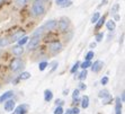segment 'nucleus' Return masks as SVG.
Here are the masks:
<instances>
[{"instance_id":"nucleus-1","label":"nucleus","mask_w":125,"mask_h":114,"mask_svg":"<svg viewBox=\"0 0 125 114\" xmlns=\"http://www.w3.org/2000/svg\"><path fill=\"white\" fill-rule=\"evenodd\" d=\"M32 12H33V16H35V17L42 16V15H44V12H45V7H44V5L42 2L35 1V3L32 7Z\"/></svg>"},{"instance_id":"nucleus-2","label":"nucleus","mask_w":125,"mask_h":114,"mask_svg":"<svg viewBox=\"0 0 125 114\" xmlns=\"http://www.w3.org/2000/svg\"><path fill=\"white\" fill-rule=\"evenodd\" d=\"M40 42H41V37L40 36H33L31 38V41L28 42V50H34L35 47H37Z\"/></svg>"},{"instance_id":"nucleus-3","label":"nucleus","mask_w":125,"mask_h":114,"mask_svg":"<svg viewBox=\"0 0 125 114\" xmlns=\"http://www.w3.org/2000/svg\"><path fill=\"white\" fill-rule=\"evenodd\" d=\"M59 28H60V31L61 32H67V29L69 28L70 26V22L68 18H62L61 21L59 22Z\"/></svg>"},{"instance_id":"nucleus-4","label":"nucleus","mask_w":125,"mask_h":114,"mask_svg":"<svg viewBox=\"0 0 125 114\" xmlns=\"http://www.w3.org/2000/svg\"><path fill=\"white\" fill-rule=\"evenodd\" d=\"M21 68H23V62H21L19 59H15V60H12L11 63H10V70L18 71Z\"/></svg>"},{"instance_id":"nucleus-5","label":"nucleus","mask_w":125,"mask_h":114,"mask_svg":"<svg viewBox=\"0 0 125 114\" xmlns=\"http://www.w3.org/2000/svg\"><path fill=\"white\" fill-rule=\"evenodd\" d=\"M61 49H62L61 42L54 41V42H52V43L50 44V50L52 51V52H59V51H61Z\"/></svg>"},{"instance_id":"nucleus-6","label":"nucleus","mask_w":125,"mask_h":114,"mask_svg":"<svg viewBox=\"0 0 125 114\" xmlns=\"http://www.w3.org/2000/svg\"><path fill=\"white\" fill-rule=\"evenodd\" d=\"M44 29H47V31H52V29L56 28L58 27V22L56 21H49L43 25Z\"/></svg>"},{"instance_id":"nucleus-7","label":"nucleus","mask_w":125,"mask_h":114,"mask_svg":"<svg viewBox=\"0 0 125 114\" xmlns=\"http://www.w3.org/2000/svg\"><path fill=\"white\" fill-rule=\"evenodd\" d=\"M103 66H104V63H103V61H100V60H97V61L94 62V64H91V70H93V72H98V71H100V69L103 68Z\"/></svg>"},{"instance_id":"nucleus-8","label":"nucleus","mask_w":125,"mask_h":114,"mask_svg":"<svg viewBox=\"0 0 125 114\" xmlns=\"http://www.w3.org/2000/svg\"><path fill=\"white\" fill-rule=\"evenodd\" d=\"M12 96H14V91H6L3 95H1V96H0V103H3V102H6V101L10 100Z\"/></svg>"},{"instance_id":"nucleus-9","label":"nucleus","mask_w":125,"mask_h":114,"mask_svg":"<svg viewBox=\"0 0 125 114\" xmlns=\"http://www.w3.org/2000/svg\"><path fill=\"white\" fill-rule=\"evenodd\" d=\"M14 108H15V102L14 101L12 100L6 101V103H5V110H6L7 112H11Z\"/></svg>"},{"instance_id":"nucleus-10","label":"nucleus","mask_w":125,"mask_h":114,"mask_svg":"<svg viewBox=\"0 0 125 114\" xmlns=\"http://www.w3.org/2000/svg\"><path fill=\"white\" fill-rule=\"evenodd\" d=\"M12 53L15 56H21L24 53V47L21 45H16V46L12 47Z\"/></svg>"},{"instance_id":"nucleus-11","label":"nucleus","mask_w":125,"mask_h":114,"mask_svg":"<svg viewBox=\"0 0 125 114\" xmlns=\"http://www.w3.org/2000/svg\"><path fill=\"white\" fill-rule=\"evenodd\" d=\"M23 36H25V32H24V31H18V32H16L15 34H12L11 40L12 41H18V40L21 38Z\"/></svg>"},{"instance_id":"nucleus-12","label":"nucleus","mask_w":125,"mask_h":114,"mask_svg":"<svg viewBox=\"0 0 125 114\" xmlns=\"http://www.w3.org/2000/svg\"><path fill=\"white\" fill-rule=\"evenodd\" d=\"M115 114H122V103L119 97L116 98V105H115Z\"/></svg>"},{"instance_id":"nucleus-13","label":"nucleus","mask_w":125,"mask_h":114,"mask_svg":"<svg viewBox=\"0 0 125 114\" xmlns=\"http://www.w3.org/2000/svg\"><path fill=\"white\" fill-rule=\"evenodd\" d=\"M106 27H107L108 31H114V29L116 28V24H115V22L113 21V19H111V21L106 22Z\"/></svg>"},{"instance_id":"nucleus-14","label":"nucleus","mask_w":125,"mask_h":114,"mask_svg":"<svg viewBox=\"0 0 125 114\" xmlns=\"http://www.w3.org/2000/svg\"><path fill=\"white\" fill-rule=\"evenodd\" d=\"M26 110H27V106L26 105H19L16 111H15V114H25L26 113Z\"/></svg>"},{"instance_id":"nucleus-15","label":"nucleus","mask_w":125,"mask_h":114,"mask_svg":"<svg viewBox=\"0 0 125 114\" xmlns=\"http://www.w3.org/2000/svg\"><path fill=\"white\" fill-rule=\"evenodd\" d=\"M53 98V94L51 91H49V89H46V91H44V100L46 101V102H50V101H52Z\"/></svg>"},{"instance_id":"nucleus-16","label":"nucleus","mask_w":125,"mask_h":114,"mask_svg":"<svg viewBox=\"0 0 125 114\" xmlns=\"http://www.w3.org/2000/svg\"><path fill=\"white\" fill-rule=\"evenodd\" d=\"M104 24H105V17L103 16V17H100L98 21L96 22V31H98L99 28H102Z\"/></svg>"},{"instance_id":"nucleus-17","label":"nucleus","mask_w":125,"mask_h":114,"mask_svg":"<svg viewBox=\"0 0 125 114\" xmlns=\"http://www.w3.org/2000/svg\"><path fill=\"white\" fill-rule=\"evenodd\" d=\"M88 105H89V97L88 96H83L81 100V106L82 108H87Z\"/></svg>"},{"instance_id":"nucleus-18","label":"nucleus","mask_w":125,"mask_h":114,"mask_svg":"<svg viewBox=\"0 0 125 114\" xmlns=\"http://www.w3.org/2000/svg\"><path fill=\"white\" fill-rule=\"evenodd\" d=\"M108 95H109V91H108L107 89H103V91H100L98 94V96L100 97V98H105V97H107Z\"/></svg>"},{"instance_id":"nucleus-19","label":"nucleus","mask_w":125,"mask_h":114,"mask_svg":"<svg viewBox=\"0 0 125 114\" xmlns=\"http://www.w3.org/2000/svg\"><path fill=\"white\" fill-rule=\"evenodd\" d=\"M27 42H28V37H27V36H23L21 38H19V40H18V45L23 46L24 44H26Z\"/></svg>"},{"instance_id":"nucleus-20","label":"nucleus","mask_w":125,"mask_h":114,"mask_svg":"<svg viewBox=\"0 0 125 114\" xmlns=\"http://www.w3.org/2000/svg\"><path fill=\"white\" fill-rule=\"evenodd\" d=\"M118 9H119V5L118 3H115V5L112 7V9H111V14L112 15H116L117 12H118Z\"/></svg>"},{"instance_id":"nucleus-21","label":"nucleus","mask_w":125,"mask_h":114,"mask_svg":"<svg viewBox=\"0 0 125 114\" xmlns=\"http://www.w3.org/2000/svg\"><path fill=\"white\" fill-rule=\"evenodd\" d=\"M72 98H73V103H78L79 102V89H76V91H73Z\"/></svg>"},{"instance_id":"nucleus-22","label":"nucleus","mask_w":125,"mask_h":114,"mask_svg":"<svg viewBox=\"0 0 125 114\" xmlns=\"http://www.w3.org/2000/svg\"><path fill=\"white\" fill-rule=\"evenodd\" d=\"M99 18H100V14H99V12H95V14L93 15V17H91V23L96 24V22L98 21Z\"/></svg>"},{"instance_id":"nucleus-23","label":"nucleus","mask_w":125,"mask_h":114,"mask_svg":"<svg viewBox=\"0 0 125 114\" xmlns=\"http://www.w3.org/2000/svg\"><path fill=\"white\" fill-rule=\"evenodd\" d=\"M43 31H44V27L41 26L40 28H37L34 33H33V36H40L41 34H43Z\"/></svg>"},{"instance_id":"nucleus-24","label":"nucleus","mask_w":125,"mask_h":114,"mask_svg":"<svg viewBox=\"0 0 125 114\" xmlns=\"http://www.w3.org/2000/svg\"><path fill=\"white\" fill-rule=\"evenodd\" d=\"M91 66V62L90 61H87V60H86V61L84 62H82L81 64H80V68H82V69H87V68H89Z\"/></svg>"},{"instance_id":"nucleus-25","label":"nucleus","mask_w":125,"mask_h":114,"mask_svg":"<svg viewBox=\"0 0 125 114\" xmlns=\"http://www.w3.org/2000/svg\"><path fill=\"white\" fill-rule=\"evenodd\" d=\"M31 78V73L27 72V71H24V72H21V79H23V80H26V79Z\"/></svg>"},{"instance_id":"nucleus-26","label":"nucleus","mask_w":125,"mask_h":114,"mask_svg":"<svg viewBox=\"0 0 125 114\" xmlns=\"http://www.w3.org/2000/svg\"><path fill=\"white\" fill-rule=\"evenodd\" d=\"M79 67H80V63H79V62H76V63L73 64V67L71 68V70H70V71H71V73H74V72H76V71L78 70Z\"/></svg>"},{"instance_id":"nucleus-27","label":"nucleus","mask_w":125,"mask_h":114,"mask_svg":"<svg viewBox=\"0 0 125 114\" xmlns=\"http://www.w3.org/2000/svg\"><path fill=\"white\" fill-rule=\"evenodd\" d=\"M46 67H47V62L46 61L41 62V63H40V66H38V68H40V70H41V71L45 70V69H46Z\"/></svg>"},{"instance_id":"nucleus-28","label":"nucleus","mask_w":125,"mask_h":114,"mask_svg":"<svg viewBox=\"0 0 125 114\" xmlns=\"http://www.w3.org/2000/svg\"><path fill=\"white\" fill-rule=\"evenodd\" d=\"M71 5H72V1H71V0H67V1H64L63 3H61L60 6H61L62 8H65V7H70Z\"/></svg>"},{"instance_id":"nucleus-29","label":"nucleus","mask_w":125,"mask_h":114,"mask_svg":"<svg viewBox=\"0 0 125 114\" xmlns=\"http://www.w3.org/2000/svg\"><path fill=\"white\" fill-rule=\"evenodd\" d=\"M94 56H95V53H94L93 51H89V52L87 53V56H86V60H87V61H90L91 59L94 58Z\"/></svg>"},{"instance_id":"nucleus-30","label":"nucleus","mask_w":125,"mask_h":114,"mask_svg":"<svg viewBox=\"0 0 125 114\" xmlns=\"http://www.w3.org/2000/svg\"><path fill=\"white\" fill-rule=\"evenodd\" d=\"M29 0H16V3L18 6H25L26 3H28Z\"/></svg>"},{"instance_id":"nucleus-31","label":"nucleus","mask_w":125,"mask_h":114,"mask_svg":"<svg viewBox=\"0 0 125 114\" xmlns=\"http://www.w3.org/2000/svg\"><path fill=\"white\" fill-rule=\"evenodd\" d=\"M112 100H113V98H112V96H111V95H108L107 97L103 98V103H104V104H109V103L112 102Z\"/></svg>"},{"instance_id":"nucleus-32","label":"nucleus","mask_w":125,"mask_h":114,"mask_svg":"<svg viewBox=\"0 0 125 114\" xmlns=\"http://www.w3.org/2000/svg\"><path fill=\"white\" fill-rule=\"evenodd\" d=\"M86 77H87V70L84 69V70L82 71L80 75H79V79H80V80H84V79H86Z\"/></svg>"},{"instance_id":"nucleus-33","label":"nucleus","mask_w":125,"mask_h":114,"mask_svg":"<svg viewBox=\"0 0 125 114\" xmlns=\"http://www.w3.org/2000/svg\"><path fill=\"white\" fill-rule=\"evenodd\" d=\"M54 114H63V108L61 106H58L55 108V111H54Z\"/></svg>"},{"instance_id":"nucleus-34","label":"nucleus","mask_w":125,"mask_h":114,"mask_svg":"<svg viewBox=\"0 0 125 114\" xmlns=\"http://www.w3.org/2000/svg\"><path fill=\"white\" fill-rule=\"evenodd\" d=\"M103 37H104V33H98V34L96 35V41L100 42L103 40Z\"/></svg>"},{"instance_id":"nucleus-35","label":"nucleus","mask_w":125,"mask_h":114,"mask_svg":"<svg viewBox=\"0 0 125 114\" xmlns=\"http://www.w3.org/2000/svg\"><path fill=\"white\" fill-rule=\"evenodd\" d=\"M86 88H87V86L84 85L83 82H80V84H79V89H81V91H84Z\"/></svg>"},{"instance_id":"nucleus-36","label":"nucleus","mask_w":125,"mask_h":114,"mask_svg":"<svg viewBox=\"0 0 125 114\" xmlns=\"http://www.w3.org/2000/svg\"><path fill=\"white\" fill-rule=\"evenodd\" d=\"M108 82V77H104V78H102V85H106Z\"/></svg>"},{"instance_id":"nucleus-37","label":"nucleus","mask_w":125,"mask_h":114,"mask_svg":"<svg viewBox=\"0 0 125 114\" xmlns=\"http://www.w3.org/2000/svg\"><path fill=\"white\" fill-rule=\"evenodd\" d=\"M72 111V114H79V108L78 107H74L73 110H71Z\"/></svg>"},{"instance_id":"nucleus-38","label":"nucleus","mask_w":125,"mask_h":114,"mask_svg":"<svg viewBox=\"0 0 125 114\" xmlns=\"http://www.w3.org/2000/svg\"><path fill=\"white\" fill-rule=\"evenodd\" d=\"M64 1H67V0H56V5H59V6H60L61 3L64 2Z\"/></svg>"},{"instance_id":"nucleus-39","label":"nucleus","mask_w":125,"mask_h":114,"mask_svg":"<svg viewBox=\"0 0 125 114\" xmlns=\"http://www.w3.org/2000/svg\"><path fill=\"white\" fill-rule=\"evenodd\" d=\"M35 1H37V2H46V1H49V0H35Z\"/></svg>"},{"instance_id":"nucleus-40","label":"nucleus","mask_w":125,"mask_h":114,"mask_svg":"<svg viewBox=\"0 0 125 114\" xmlns=\"http://www.w3.org/2000/svg\"><path fill=\"white\" fill-rule=\"evenodd\" d=\"M65 114H72V111L71 110H67V113Z\"/></svg>"},{"instance_id":"nucleus-41","label":"nucleus","mask_w":125,"mask_h":114,"mask_svg":"<svg viewBox=\"0 0 125 114\" xmlns=\"http://www.w3.org/2000/svg\"><path fill=\"white\" fill-rule=\"evenodd\" d=\"M95 46H96V43H91L90 44V47H91V49H93V47H95Z\"/></svg>"},{"instance_id":"nucleus-42","label":"nucleus","mask_w":125,"mask_h":114,"mask_svg":"<svg viewBox=\"0 0 125 114\" xmlns=\"http://www.w3.org/2000/svg\"><path fill=\"white\" fill-rule=\"evenodd\" d=\"M106 2H107V0H103V1H102V5H105ZM102 5H100V6H102Z\"/></svg>"},{"instance_id":"nucleus-43","label":"nucleus","mask_w":125,"mask_h":114,"mask_svg":"<svg viewBox=\"0 0 125 114\" xmlns=\"http://www.w3.org/2000/svg\"><path fill=\"white\" fill-rule=\"evenodd\" d=\"M0 42H1V40H0Z\"/></svg>"}]
</instances>
